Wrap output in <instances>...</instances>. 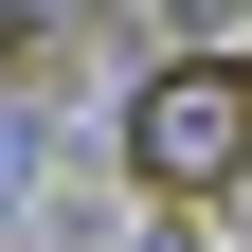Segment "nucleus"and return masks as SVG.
Here are the masks:
<instances>
[{"mask_svg":"<svg viewBox=\"0 0 252 252\" xmlns=\"http://www.w3.org/2000/svg\"><path fill=\"white\" fill-rule=\"evenodd\" d=\"M0 54L36 72V54H90V0H0Z\"/></svg>","mask_w":252,"mask_h":252,"instance_id":"20e7f679","label":"nucleus"},{"mask_svg":"<svg viewBox=\"0 0 252 252\" xmlns=\"http://www.w3.org/2000/svg\"><path fill=\"white\" fill-rule=\"evenodd\" d=\"M54 144H72V108H54V90L18 72V90H0V234H18V216L54 198Z\"/></svg>","mask_w":252,"mask_h":252,"instance_id":"7ed1b4c3","label":"nucleus"},{"mask_svg":"<svg viewBox=\"0 0 252 252\" xmlns=\"http://www.w3.org/2000/svg\"><path fill=\"white\" fill-rule=\"evenodd\" d=\"M252 0H90V36L126 54V72H162V54H234Z\"/></svg>","mask_w":252,"mask_h":252,"instance_id":"f03ea898","label":"nucleus"},{"mask_svg":"<svg viewBox=\"0 0 252 252\" xmlns=\"http://www.w3.org/2000/svg\"><path fill=\"white\" fill-rule=\"evenodd\" d=\"M0 90H18V54H0Z\"/></svg>","mask_w":252,"mask_h":252,"instance_id":"423d86ee","label":"nucleus"},{"mask_svg":"<svg viewBox=\"0 0 252 252\" xmlns=\"http://www.w3.org/2000/svg\"><path fill=\"white\" fill-rule=\"evenodd\" d=\"M108 252H216V216H162V198H144V216L108 234Z\"/></svg>","mask_w":252,"mask_h":252,"instance_id":"39448f33","label":"nucleus"},{"mask_svg":"<svg viewBox=\"0 0 252 252\" xmlns=\"http://www.w3.org/2000/svg\"><path fill=\"white\" fill-rule=\"evenodd\" d=\"M126 198L162 216H216L252 180V54H162V72H126V126H108Z\"/></svg>","mask_w":252,"mask_h":252,"instance_id":"f257e3e1","label":"nucleus"}]
</instances>
